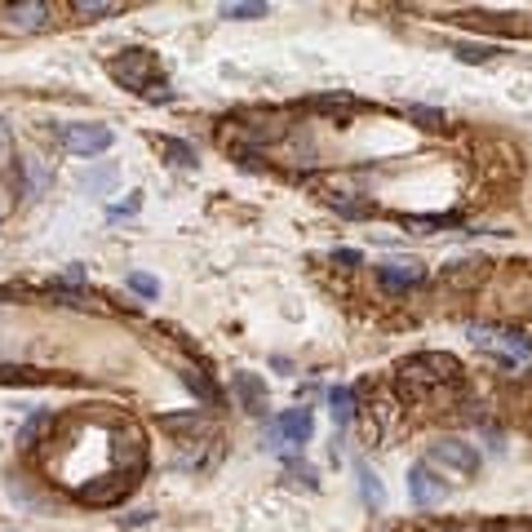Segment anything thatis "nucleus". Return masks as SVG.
Here are the masks:
<instances>
[{
    "instance_id": "obj_1",
    "label": "nucleus",
    "mask_w": 532,
    "mask_h": 532,
    "mask_svg": "<svg viewBox=\"0 0 532 532\" xmlns=\"http://www.w3.org/2000/svg\"><path fill=\"white\" fill-rule=\"evenodd\" d=\"M462 382V360L448 351H417L399 364V386L408 399L426 395V391H444V386Z\"/></svg>"
},
{
    "instance_id": "obj_19",
    "label": "nucleus",
    "mask_w": 532,
    "mask_h": 532,
    "mask_svg": "<svg viewBox=\"0 0 532 532\" xmlns=\"http://www.w3.org/2000/svg\"><path fill=\"white\" fill-rule=\"evenodd\" d=\"M493 54V45H457V58H466V63H488Z\"/></svg>"
},
{
    "instance_id": "obj_2",
    "label": "nucleus",
    "mask_w": 532,
    "mask_h": 532,
    "mask_svg": "<svg viewBox=\"0 0 532 532\" xmlns=\"http://www.w3.org/2000/svg\"><path fill=\"white\" fill-rule=\"evenodd\" d=\"M470 342H475L484 355L501 360L506 368L532 364V342L524 333H515V329H501V324H475V329H470Z\"/></svg>"
},
{
    "instance_id": "obj_8",
    "label": "nucleus",
    "mask_w": 532,
    "mask_h": 532,
    "mask_svg": "<svg viewBox=\"0 0 532 532\" xmlns=\"http://www.w3.org/2000/svg\"><path fill=\"white\" fill-rule=\"evenodd\" d=\"M426 280V271H422V262H382L377 266V284H382L386 293H408V289H417V284Z\"/></svg>"
},
{
    "instance_id": "obj_6",
    "label": "nucleus",
    "mask_w": 532,
    "mask_h": 532,
    "mask_svg": "<svg viewBox=\"0 0 532 532\" xmlns=\"http://www.w3.org/2000/svg\"><path fill=\"white\" fill-rule=\"evenodd\" d=\"M133 484H138V470H125V475H102V479H89V488H80V501L89 506H111V501L129 497Z\"/></svg>"
},
{
    "instance_id": "obj_21",
    "label": "nucleus",
    "mask_w": 532,
    "mask_h": 532,
    "mask_svg": "<svg viewBox=\"0 0 532 532\" xmlns=\"http://www.w3.org/2000/svg\"><path fill=\"white\" fill-rule=\"evenodd\" d=\"M408 116H413L422 129H439V125H444V111H431V107H413Z\"/></svg>"
},
{
    "instance_id": "obj_7",
    "label": "nucleus",
    "mask_w": 532,
    "mask_h": 532,
    "mask_svg": "<svg viewBox=\"0 0 532 532\" xmlns=\"http://www.w3.org/2000/svg\"><path fill=\"white\" fill-rule=\"evenodd\" d=\"M315 431V417H311V408H289V413H280L271 422V439L275 444L271 448H284V444H306Z\"/></svg>"
},
{
    "instance_id": "obj_11",
    "label": "nucleus",
    "mask_w": 532,
    "mask_h": 532,
    "mask_svg": "<svg viewBox=\"0 0 532 532\" xmlns=\"http://www.w3.org/2000/svg\"><path fill=\"white\" fill-rule=\"evenodd\" d=\"M231 391L240 395L244 413H266V382L258 373H235L231 377Z\"/></svg>"
},
{
    "instance_id": "obj_3",
    "label": "nucleus",
    "mask_w": 532,
    "mask_h": 532,
    "mask_svg": "<svg viewBox=\"0 0 532 532\" xmlns=\"http://www.w3.org/2000/svg\"><path fill=\"white\" fill-rule=\"evenodd\" d=\"M426 466H431V470L439 466V470H448V475H457V479H475L479 475V448L466 444V439H457V435H444V439H435V444H431Z\"/></svg>"
},
{
    "instance_id": "obj_26",
    "label": "nucleus",
    "mask_w": 532,
    "mask_h": 532,
    "mask_svg": "<svg viewBox=\"0 0 532 532\" xmlns=\"http://www.w3.org/2000/svg\"><path fill=\"white\" fill-rule=\"evenodd\" d=\"M333 258H337V262H342V266H360V262H364V258H360V253H355V249H337V253H333Z\"/></svg>"
},
{
    "instance_id": "obj_16",
    "label": "nucleus",
    "mask_w": 532,
    "mask_h": 532,
    "mask_svg": "<svg viewBox=\"0 0 532 532\" xmlns=\"http://www.w3.org/2000/svg\"><path fill=\"white\" fill-rule=\"evenodd\" d=\"M71 9H76L80 18H102V14H120V5H116V0H76V5H71Z\"/></svg>"
},
{
    "instance_id": "obj_4",
    "label": "nucleus",
    "mask_w": 532,
    "mask_h": 532,
    "mask_svg": "<svg viewBox=\"0 0 532 532\" xmlns=\"http://www.w3.org/2000/svg\"><path fill=\"white\" fill-rule=\"evenodd\" d=\"M63 147L71 151V156L89 160V156H102V151L111 147V129L107 125H63Z\"/></svg>"
},
{
    "instance_id": "obj_13",
    "label": "nucleus",
    "mask_w": 532,
    "mask_h": 532,
    "mask_svg": "<svg viewBox=\"0 0 532 532\" xmlns=\"http://www.w3.org/2000/svg\"><path fill=\"white\" fill-rule=\"evenodd\" d=\"M329 408H333V422H337V431H346L351 426V417H355V399L346 386H333L329 391Z\"/></svg>"
},
{
    "instance_id": "obj_14",
    "label": "nucleus",
    "mask_w": 532,
    "mask_h": 532,
    "mask_svg": "<svg viewBox=\"0 0 532 532\" xmlns=\"http://www.w3.org/2000/svg\"><path fill=\"white\" fill-rule=\"evenodd\" d=\"M160 151L173 160V165H196V147H187V142H178V138H160Z\"/></svg>"
},
{
    "instance_id": "obj_17",
    "label": "nucleus",
    "mask_w": 532,
    "mask_h": 532,
    "mask_svg": "<svg viewBox=\"0 0 532 532\" xmlns=\"http://www.w3.org/2000/svg\"><path fill=\"white\" fill-rule=\"evenodd\" d=\"M187 386H191V391H196L200 399H204V404H218V391H213V386H209V377H204V373H187Z\"/></svg>"
},
{
    "instance_id": "obj_23",
    "label": "nucleus",
    "mask_w": 532,
    "mask_h": 532,
    "mask_svg": "<svg viewBox=\"0 0 532 532\" xmlns=\"http://www.w3.org/2000/svg\"><path fill=\"white\" fill-rule=\"evenodd\" d=\"M333 204H337L342 218H364V213H373V204H368V200H333Z\"/></svg>"
},
{
    "instance_id": "obj_9",
    "label": "nucleus",
    "mask_w": 532,
    "mask_h": 532,
    "mask_svg": "<svg viewBox=\"0 0 532 532\" xmlns=\"http://www.w3.org/2000/svg\"><path fill=\"white\" fill-rule=\"evenodd\" d=\"M444 493H448V484L426 462H417L408 470V497H413L417 506H435V501H444Z\"/></svg>"
},
{
    "instance_id": "obj_22",
    "label": "nucleus",
    "mask_w": 532,
    "mask_h": 532,
    "mask_svg": "<svg viewBox=\"0 0 532 532\" xmlns=\"http://www.w3.org/2000/svg\"><path fill=\"white\" fill-rule=\"evenodd\" d=\"M14 382H40V373H32V368H0V386Z\"/></svg>"
},
{
    "instance_id": "obj_5",
    "label": "nucleus",
    "mask_w": 532,
    "mask_h": 532,
    "mask_svg": "<svg viewBox=\"0 0 532 532\" xmlns=\"http://www.w3.org/2000/svg\"><path fill=\"white\" fill-rule=\"evenodd\" d=\"M151 71H156V54L147 49H125V58L111 63V76L129 89H151Z\"/></svg>"
},
{
    "instance_id": "obj_10",
    "label": "nucleus",
    "mask_w": 532,
    "mask_h": 532,
    "mask_svg": "<svg viewBox=\"0 0 532 532\" xmlns=\"http://www.w3.org/2000/svg\"><path fill=\"white\" fill-rule=\"evenodd\" d=\"M488 258H462V262H453V266H444V284L448 289H475L479 280L488 275Z\"/></svg>"
},
{
    "instance_id": "obj_20",
    "label": "nucleus",
    "mask_w": 532,
    "mask_h": 532,
    "mask_svg": "<svg viewBox=\"0 0 532 532\" xmlns=\"http://www.w3.org/2000/svg\"><path fill=\"white\" fill-rule=\"evenodd\" d=\"M311 107H315V111H337V107H342V111H355V98H346V94H337V98L324 94V98H315Z\"/></svg>"
},
{
    "instance_id": "obj_18",
    "label": "nucleus",
    "mask_w": 532,
    "mask_h": 532,
    "mask_svg": "<svg viewBox=\"0 0 532 532\" xmlns=\"http://www.w3.org/2000/svg\"><path fill=\"white\" fill-rule=\"evenodd\" d=\"M271 5H222V18H266Z\"/></svg>"
},
{
    "instance_id": "obj_15",
    "label": "nucleus",
    "mask_w": 532,
    "mask_h": 532,
    "mask_svg": "<svg viewBox=\"0 0 532 532\" xmlns=\"http://www.w3.org/2000/svg\"><path fill=\"white\" fill-rule=\"evenodd\" d=\"M355 470H360V493H364V501H368V506H382V501H386V493H382V484H377V475H373V470H368L364 462L360 466H355Z\"/></svg>"
},
{
    "instance_id": "obj_12",
    "label": "nucleus",
    "mask_w": 532,
    "mask_h": 532,
    "mask_svg": "<svg viewBox=\"0 0 532 532\" xmlns=\"http://www.w3.org/2000/svg\"><path fill=\"white\" fill-rule=\"evenodd\" d=\"M45 18H49L45 5H14V9H9V23L23 27V32H40V27H45Z\"/></svg>"
},
{
    "instance_id": "obj_24",
    "label": "nucleus",
    "mask_w": 532,
    "mask_h": 532,
    "mask_svg": "<svg viewBox=\"0 0 532 532\" xmlns=\"http://www.w3.org/2000/svg\"><path fill=\"white\" fill-rule=\"evenodd\" d=\"M129 289H133V293H142V298H156L160 284L151 280V275H138V271H133V275H129Z\"/></svg>"
},
{
    "instance_id": "obj_25",
    "label": "nucleus",
    "mask_w": 532,
    "mask_h": 532,
    "mask_svg": "<svg viewBox=\"0 0 532 532\" xmlns=\"http://www.w3.org/2000/svg\"><path fill=\"white\" fill-rule=\"evenodd\" d=\"M40 426H49V413H32V422H27V426H23V431H18V444H32V439H36V431H40Z\"/></svg>"
}]
</instances>
